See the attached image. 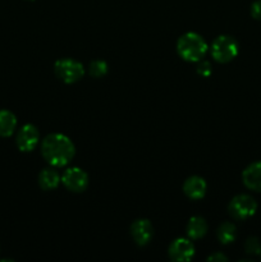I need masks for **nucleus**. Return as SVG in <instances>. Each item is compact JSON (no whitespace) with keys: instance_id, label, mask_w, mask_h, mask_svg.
Masks as SVG:
<instances>
[{"instance_id":"f257e3e1","label":"nucleus","mask_w":261,"mask_h":262,"mask_svg":"<svg viewBox=\"0 0 261 262\" xmlns=\"http://www.w3.org/2000/svg\"><path fill=\"white\" fill-rule=\"evenodd\" d=\"M41 154L46 163L55 168H63L73 160L76 147L63 133H50L41 142Z\"/></svg>"},{"instance_id":"f03ea898","label":"nucleus","mask_w":261,"mask_h":262,"mask_svg":"<svg viewBox=\"0 0 261 262\" xmlns=\"http://www.w3.org/2000/svg\"><path fill=\"white\" fill-rule=\"evenodd\" d=\"M209 46L201 35L196 32H187L177 41V53L183 60L196 63L205 58Z\"/></svg>"},{"instance_id":"7ed1b4c3","label":"nucleus","mask_w":261,"mask_h":262,"mask_svg":"<svg viewBox=\"0 0 261 262\" xmlns=\"http://www.w3.org/2000/svg\"><path fill=\"white\" fill-rule=\"evenodd\" d=\"M240 51L238 41L233 36L222 35L217 36L211 45V56L217 63H229Z\"/></svg>"},{"instance_id":"20e7f679","label":"nucleus","mask_w":261,"mask_h":262,"mask_svg":"<svg viewBox=\"0 0 261 262\" xmlns=\"http://www.w3.org/2000/svg\"><path fill=\"white\" fill-rule=\"evenodd\" d=\"M54 72L60 81L68 84L81 81L86 73L83 64L72 58H63L56 60L54 64Z\"/></svg>"},{"instance_id":"39448f33","label":"nucleus","mask_w":261,"mask_h":262,"mask_svg":"<svg viewBox=\"0 0 261 262\" xmlns=\"http://www.w3.org/2000/svg\"><path fill=\"white\" fill-rule=\"evenodd\" d=\"M257 211V202L250 194H237L230 200L228 205V212L235 220H246Z\"/></svg>"},{"instance_id":"423d86ee","label":"nucleus","mask_w":261,"mask_h":262,"mask_svg":"<svg viewBox=\"0 0 261 262\" xmlns=\"http://www.w3.org/2000/svg\"><path fill=\"white\" fill-rule=\"evenodd\" d=\"M61 183L71 192L81 193L89 187V176L81 168H68L61 174Z\"/></svg>"},{"instance_id":"0eeeda50","label":"nucleus","mask_w":261,"mask_h":262,"mask_svg":"<svg viewBox=\"0 0 261 262\" xmlns=\"http://www.w3.org/2000/svg\"><path fill=\"white\" fill-rule=\"evenodd\" d=\"M169 258L176 262H188L194 256V246L189 238H177L168 250Z\"/></svg>"},{"instance_id":"6e6552de","label":"nucleus","mask_w":261,"mask_h":262,"mask_svg":"<svg viewBox=\"0 0 261 262\" xmlns=\"http://www.w3.org/2000/svg\"><path fill=\"white\" fill-rule=\"evenodd\" d=\"M38 140H40V132L36 125L25 124L18 132L15 142L22 152H31L38 145Z\"/></svg>"},{"instance_id":"1a4fd4ad","label":"nucleus","mask_w":261,"mask_h":262,"mask_svg":"<svg viewBox=\"0 0 261 262\" xmlns=\"http://www.w3.org/2000/svg\"><path fill=\"white\" fill-rule=\"evenodd\" d=\"M154 234V228L150 220L147 219H137L130 225V235L136 245L143 247L150 243Z\"/></svg>"},{"instance_id":"9d476101","label":"nucleus","mask_w":261,"mask_h":262,"mask_svg":"<svg viewBox=\"0 0 261 262\" xmlns=\"http://www.w3.org/2000/svg\"><path fill=\"white\" fill-rule=\"evenodd\" d=\"M183 193L191 200H201L204 199L207 191V184L204 178L199 176H192L184 181Z\"/></svg>"},{"instance_id":"9b49d317","label":"nucleus","mask_w":261,"mask_h":262,"mask_svg":"<svg viewBox=\"0 0 261 262\" xmlns=\"http://www.w3.org/2000/svg\"><path fill=\"white\" fill-rule=\"evenodd\" d=\"M242 182L246 188L261 193V161L250 164L243 170Z\"/></svg>"},{"instance_id":"f8f14e48","label":"nucleus","mask_w":261,"mask_h":262,"mask_svg":"<svg viewBox=\"0 0 261 262\" xmlns=\"http://www.w3.org/2000/svg\"><path fill=\"white\" fill-rule=\"evenodd\" d=\"M207 229H209V227H207V223L204 217L192 216L187 223V237L192 241L201 239L202 237L206 235Z\"/></svg>"},{"instance_id":"ddd939ff","label":"nucleus","mask_w":261,"mask_h":262,"mask_svg":"<svg viewBox=\"0 0 261 262\" xmlns=\"http://www.w3.org/2000/svg\"><path fill=\"white\" fill-rule=\"evenodd\" d=\"M61 182V176L53 168H45L38 174V186L44 191L55 189Z\"/></svg>"},{"instance_id":"4468645a","label":"nucleus","mask_w":261,"mask_h":262,"mask_svg":"<svg viewBox=\"0 0 261 262\" xmlns=\"http://www.w3.org/2000/svg\"><path fill=\"white\" fill-rule=\"evenodd\" d=\"M17 127V118L9 110H0V137H10Z\"/></svg>"},{"instance_id":"2eb2a0df","label":"nucleus","mask_w":261,"mask_h":262,"mask_svg":"<svg viewBox=\"0 0 261 262\" xmlns=\"http://www.w3.org/2000/svg\"><path fill=\"white\" fill-rule=\"evenodd\" d=\"M216 237L222 245H230L237 238V228L233 223L225 222L219 225L216 230Z\"/></svg>"},{"instance_id":"dca6fc26","label":"nucleus","mask_w":261,"mask_h":262,"mask_svg":"<svg viewBox=\"0 0 261 262\" xmlns=\"http://www.w3.org/2000/svg\"><path fill=\"white\" fill-rule=\"evenodd\" d=\"M89 73L94 78H101V77L106 76L107 63L105 60H100V59L91 61L89 67Z\"/></svg>"},{"instance_id":"f3484780","label":"nucleus","mask_w":261,"mask_h":262,"mask_svg":"<svg viewBox=\"0 0 261 262\" xmlns=\"http://www.w3.org/2000/svg\"><path fill=\"white\" fill-rule=\"evenodd\" d=\"M245 252L251 256L261 255V242L258 238L250 237L245 242Z\"/></svg>"},{"instance_id":"a211bd4d","label":"nucleus","mask_w":261,"mask_h":262,"mask_svg":"<svg viewBox=\"0 0 261 262\" xmlns=\"http://www.w3.org/2000/svg\"><path fill=\"white\" fill-rule=\"evenodd\" d=\"M196 72H197V74H200V76H202V77L211 76L212 69H211V64H210V61L200 60L199 66H197V68H196Z\"/></svg>"},{"instance_id":"6ab92c4d","label":"nucleus","mask_w":261,"mask_h":262,"mask_svg":"<svg viewBox=\"0 0 261 262\" xmlns=\"http://www.w3.org/2000/svg\"><path fill=\"white\" fill-rule=\"evenodd\" d=\"M251 17L256 20H261V0H256L251 4Z\"/></svg>"},{"instance_id":"aec40b11","label":"nucleus","mask_w":261,"mask_h":262,"mask_svg":"<svg viewBox=\"0 0 261 262\" xmlns=\"http://www.w3.org/2000/svg\"><path fill=\"white\" fill-rule=\"evenodd\" d=\"M207 261H212V262H215V261H217V262H227L228 261V257L225 255H223L222 252H215V253H212V255H210L209 257H207Z\"/></svg>"}]
</instances>
